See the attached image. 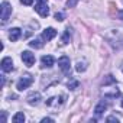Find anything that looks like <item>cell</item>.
<instances>
[{
	"label": "cell",
	"mask_w": 123,
	"mask_h": 123,
	"mask_svg": "<svg viewBox=\"0 0 123 123\" xmlns=\"http://www.w3.org/2000/svg\"><path fill=\"white\" fill-rule=\"evenodd\" d=\"M35 10H36L42 18H46V16L49 15V9H48L46 3H42V2H39V3L35 6Z\"/></svg>",
	"instance_id": "52a82bcc"
},
{
	"label": "cell",
	"mask_w": 123,
	"mask_h": 123,
	"mask_svg": "<svg viewBox=\"0 0 123 123\" xmlns=\"http://www.w3.org/2000/svg\"><path fill=\"white\" fill-rule=\"evenodd\" d=\"M77 3H78V0H68V2H67V7H75Z\"/></svg>",
	"instance_id": "44dd1931"
},
{
	"label": "cell",
	"mask_w": 123,
	"mask_h": 123,
	"mask_svg": "<svg viewBox=\"0 0 123 123\" xmlns=\"http://www.w3.org/2000/svg\"><path fill=\"white\" fill-rule=\"evenodd\" d=\"M64 18H65V16H64V13H62V12H56V13H55V19H56L58 22H62V20H64Z\"/></svg>",
	"instance_id": "d6986e66"
},
{
	"label": "cell",
	"mask_w": 123,
	"mask_h": 123,
	"mask_svg": "<svg viewBox=\"0 0 123 123\" xmlns=\"http://www.w3.org/2000/svg\"><path fill=\"white\" fill-rule=\"evenodd\" d=\"M12 15V7L7 2L2 3V23H6L9 20V16Z\"/></svg>",
	"instance_id": "277c9868"
},
{
	"label": "cell",
	"mask_w": 123,
	"mask_h": 123,
	"mask_svg": "<svg viewBox=\"0 0 123 123\" xmlns=\"http://www.w3.org/2000/svg\"><path fill=\"white\" fill-rule=\"evenodd\" d=\"M54 64H55V59H54L52 55H45L41 59V67L42 68H51Z\"/></svg>",
	"instance_id": "8992f818"
},
{
	"label": "cell",
	"mask_w": 123,
	"mask_h": 123,
	"mask_svg": "<svg viewBox=\"0 0 123 123\" xmlns=\"http://www.w3.org/2000/svg\"><path fill=\"white\" fill-rule=\"evenodd\" d=\"M122 107H123V100H122Z\"/></svg>",
	"instance_id": "83f0119b"
},
{
	"label": "cell",
	"mask_w": 123,
	"mask_h": 123,
	"mask_svg": "<svg viewBox=\"0 0 123 123\" xmlns=\"http://www.w3.org/2000/svg\"><path fill=\"white\" fill-rule=\"evenodd\" d=\"M33 83V77L31 75V74H25L20 80H19V83H18V90H25V88H28L31 84Z\"/></svg>",
	"instance_id": "3957f363"
},
{
	"label": "cell",
	"mask_w": 123,
	"mask_h": 123,
	"mask_svg": "<svg viewBox=\"0 0 123 123\" xmlns=\"http://www.w3.org/2000/svg\"><path fill=\"white\" fill-rule=\"evenodd\" d=\"M55 36H56V31H55L54 28H48V29H45L43 33H42V39H45V41H51V39H54Z\"/></svg>",
	"instance_id": "30bf717a"
},
{
	"label": "cell",
	"mask_w": 123,
	"mask_h": 123,
	"mask_svg": "<svg viewBox=\"0 0 123 123\" xmlns=\"http://www.w3.org/2000/svg\"><path fill=\"white\" fill-rule=\"evenodd\" d=\"M39 2H42V3H46V2H48V0H39Z\"/></svg>",
	"instance_id": "4316f807"
},
{
	"label": "cell",
	"mask_w": 123,
	"mask_h": 123,
	"mask_svg": "<svg viewBox=\"0 0 123 123\" xmlns=\"http://www.w3.org/2000/svg\"><path fill=\"white\" fill-rule=\"evenodd\" d=\"M29 46L38 49V48H42V46H43V42H42V39H33V41L29 42Z\"/></svg>",
	"instance_id": "4fadbf2b"
},
{
	"label": "cell",
	"mask_w": 123,
	"mask_h": 123,
	"mask_svg": "<svg viewBox=\"0 0 123 123\" xmlns=\"http://www.w3.org/2000/svg\"><path fill=\"white\" fill-rule=\"evenodd\" d=\"M117 19H120V20H123V10H120V12H117Z\"/></svg>",
	"instance_id": "d4e9b609"
},
{
	"label": "cell",
	"mask_w": 123,
	"mask_h": 123,
	"mask_svg": "<svg viewBox=\"0 0 123 123\" xmlns=\"http://www.w3.org/2000/svg\"><path fill=\"white\" fill-rule=\"evenodd\" d=\"M75 68H77L78 73H83V71H86V68H87V62H86V61H78Z\"/></svg>",
	"instance_id": "e0dca14e"
},
{
	"label": "cell",
	"mask_w": 123,
	"mask_h": 123,
	"mask_svg": "<svg viewBox=\"0 0 123 123\" xmlns=\"http://www.w3.org/2000/svg\"><path fill=\"white\" fill-rule=\"evenodd\" d=\"M51 122H54L51 117H45V119H42V123H51Z\"/></svg>",
	"instance_id": "603a6c76"
},
{
	"label": "cell",
	"mask_w": 123,
	"mask_h": 123,
	"mask_svg": "<svg viewBox=\"0 0 123 123\" xmlns=\"http://www.w3.org/2000/svg\"><path fill=\"white\" fill-rule=\"evenodd\" d=\"M26 101H28L29 104H32V106H36V104H39V101H41V93H38V91H33V93H31V94L26 97Z\"/></svg>",
	"instance_id": "ba28073f"
},
{
	"label": "cell",
	"mask_w": 123,
	"mask_h": 123,
	"mask_svg": "<svg viewBox=\"0 0 123 123\" xmlns=\"http://www.w3.org/2000/svg\"><path fill=\"white\" fill-rule=\"evenodd\" d=\"M20 2H22L23 5H26V6H31V5L33 3V0H20Z\"/></svg>",
	"instance_id": "7402d4cb"
},
{
	"label": "cell",
	"mask_w": 123,
	"mask_h": 123,
	"mask_svg": "<svg viewBox=\"0 0 123 123\" xmlns=\"http://www.w3.org/2000/svg\"><path fill=\"white\" fill-rule=\"evenodd\" d=\"M13 122H15V123H23V122H25V114H23L22 111L16 113V114L13 116Z\"/></svg>",
	"instance_id": "5bb4252c"
},
{
	"label": "cell",
	"mask_w": 123,
	"mask_h": 123,
	"mask_svg": "<svg viewBox=\"0 0 123 123\" xmlns=\"http://www.w3.org/2000/svg\"><path fill=\"white\" fill-rule=\"evenodd\" d=\"M107 122H116V123H117V119L111 116V117H107Z\"/></svg>",
	"instance_id": "484cf974"
},
{
	"label": "cell",
	"mask_w": 123,
	"mask_h": 123,
	"mask_svg": "<svg viewBox=\"0 0 123 123\" xmlns=\"http://www.w3.org/2000/svg\"><path fill=\"white\" fill-rule=\"evenodd\" d=\"M19 38H20V29H19V28L10 29V32H9V39H10L12 42H15V41H18Z\"/></svg>",
	"instance_id": "8fae6325"
},
{
	"label": "cell",
	"mask_w": 123,
	"mask_h": 123,
	"mask_svg": "<svg viewBox=\"0 0 123 123\" xmlns=\"http://www.w3.org/2000/svg\"><path fill=\"white\" fill-rule=\"evenodd\" d=\"M38 28H39V23H38V22H31V26L26 29L28 32H26L23 36H25V38H28V36H29L31 33H33V31H35V29H38Z\"/></svg>",
	"instance_id": "7c38bea8"
},
{
	"label": "cell",
	"mask_w": 123,
	"mask_h": 123,
	"mask_svg": "<svg viewBox=\"0 0 123 123\" xmlns=\"http://www.w3.org/2000/svg\"><path fill=\"white\" fill-rule=\"evenodd\" d=\"M58 65H59V68H61V71H62L65 75H70V58L68 56H61L59 59H58Z\"/></svg>",
	"instance_id": "7a4b0ae2"
},
{
	"label": "cell",
	"mask_w": 123,
	"mask_h": 123,
	"mask_svg": "<svg viewBox=\"0 0 123 123\" xmlns=\"http://www.w3.org/2000/svg\"><path fill=\"white\" fill-rule=\"evenodd\" d=\"M70 42V29H67L62 35V38H61V45H67Z\"/></svg>",
	"instance_id": "9a60e30c"
},
{
	"label": "cell",
	"mask_w": 123,
	"mask_h": 123,
	"mask_svg": "<svg viewBox=\"0 0 123 123\" xmlns=\"http://www.w3.org/2000/svg\"><path fill=\"white\" fill-rule=\"evenodd\" d=\"M2 123H6V111H2Z\"/></svg>",
	"instance_id": "cb8c5ba5"
},
{
	"label": "cell",
	"mask_w": 123,
	"mask_h": 123,
	"mask_svg": "<svg viewBox=\"0 0 123 123\" xmlns=\"http://www.w3.org/2000/svg\"><path fill=\"white\" fill-rule=\"evenodd\" d=\"M78 84H80L78 81H71V83H68V88H70V90H74V88L78 87Z\"/></svg>",
	"instance_id": "ffe728a7"
},
{
	"label": "cell",
	"mask_w": 123,
	"mask_h": 123,
	"mask_svg": "<svg viewBox=\"0 0 123 123\" xmlns=\"http://www.w3.org/2000/svg\"><path fill=\"white\" fill-rule=\"evenodd\" d=\"M22 59H23V62L26 64V67H32L35 64V55L29 51H25L22 52Z\"/></svg>",
	"instance_id": "5b68a950"
},
{
	"label": "cell",
	"mask_w": 123,
	"mask_h": 123,
	"mask_svg": "<svg viewBox=\"0 0 123 123\" xmlns=\"http://www.w3.org/2000/svg\"><path fill=\"white\" fill-rule=\"evenodd\" d=\"M64 103H65V96H64V94H61V96H54V97H51V98L46 100V106H48L49 109H54V110H58Z\"/></svg>",
	"instance_id": "6da1fadb"
},
{
	"label": "cell",
	"mask_w": 123,
	"mask_h": 123,
	"mask_svg": "<svg viewBox=\"0 0 123 123\" xmlns=\"http://www.w3.org/2000/svg\"><path fill=\"white\" fill-rule=\"evenodd\" d=\"M106 109H107V104H106L104 101H101L100 104H97V107H96V110H94V111H96L97 114H101V113H103Z\"/></svg>",
	"instance_id": "2e32d148"
},
{
	"label": "cell",
	"mask_w": 123,
	"mask_h": 123,
	"mask_svg": "<svg viewBox=\"0 0 123 123\" xmlns=\"http://www.w3.org/2000/svg\"><path fill=\"white\" fill-rule=\"evenodd\" d=\"M2 68H3V71H5V73H9V71H12V70H13L12 58L6 56V58H3V59H2Z\"/></svg>",
	"instance_id": "9c48e42d"
},
{
	"label": "cell",
	"mask_w": 123,
	"mask_h": 123,
	"mask_svg": "<svg viewBox=\"0 0 123 123\" xmlns=\"http://www.w3.org/2000/svg\"><path fill=\"white\" fill-rule=\"evenodd\" d=\"M116 80L113 78V75H106V78H104V81H103V84L104 86H109V84H113Z\"/></svg>",
	"instance_id": "ac0fdd59"
}]
</instances>
